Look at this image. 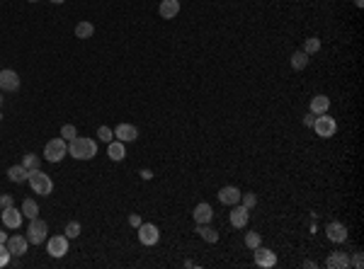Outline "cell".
I'll return each instance as SVG.
<instances>
[{"label":"cell","instance_id":"obj_1","mask_svg":"<svg viewBox=\"0 0 364 269\" xmlns=\"http://www.w3.org/2000/svg\"><path fill=\"white\" fill-rule=\"evenodd\" d=\"M68 153L75 160H93L97 155V141L88 136H75L73 141H68Z\"/></svg>","mask_w":364,"mask_h":269},{"label":"cell","instance_id":"obj_2","mask_svg":"<svg viewBox=\"0 0 364 269\" xmlns=\"http://www.w3.org/2000/svg\"><path fill=\"white\" fill-rule=\"evenodd\" d=\"M29 187L34 189V194L39 196H49L51 192H54V180L47 175V172H41V170H32L27 177Z\"/></svg>","mask_w":364,"mask_h":269},{"label":"cell","instance_id":"obj_3","mask_svg":"<svg viewBox=\"0 0 364 269\" xmlns=\"http://www.w3.org/2000/svg\"><path fill=\"white\" fill-rule=\"evenodd\" d=\"M66 155H68V141H63L61 136L51 139L44 146V160H49V163H61Z\"/></svg>","mask_w":364,"mask_h":269},{"label":"cell","instance_id":"obj_4","mask_svg":"<svg viewBox=\"0 0 364 269\" xmlns=\"http://www.w3.org/2000/svg\"><path fill=\"white\" fill-rule=\"evenodd\" d=\"M49 238V226L47 221H41V218H29V226H27V240L32 245H41V242H47Z\"/></svg>","mask_w":364,"mask_h":269},{"label":"cell","instance_id":"obj_5","mask_svg":"<svg viewBox=\"0 0 364 269\" xmlns=\"http://www.w3.org/2000/svg\"><path fill=\"white\" fill-rule=\"evenodd\" d=\"M313 131H316V136H320V139H330V136H335L337 121L333 119V117H328V111L326 114H316Z\"/></svg>","mask_w":364,"mask_h":269},{"label":"cell","instance_id":"obj_6","mask_svg":"<svg viewBox=\"0 0 364 269\" xmlns=\"http://www.w3.org/2000/svg\"><path fill=\"white\" fill-rule=\"evenodd\" d=\"M136 231H139V242L146 245V248H151V245H156L160 240V231L156 223H141Z\"/></svg>","mask_w":364,"mask_h":269},{"label":"cell","instance_id":"obj_7","mask_svg":"<svg viewBox=\"0 0 364 269\" xmlns=\"http://www.w3.org/2000/svg\"><path fill=\"white\" fill-rule=\"evenodd\" d=\"M47 252L51 257H66V252H68V238L66 235H54V238H47Z\"/></svg>","mask_w":364,"mask_h":269},{"label":"cell","instance_id":"obj_8","mask_svg":"<svg viewBox=\"0 0 364 269\" xmlns=\"http://www.w3.org/2000/svg\"><path fill=\"white\" fill-rule=\"evenodd\" d=\"M252 257H255V264L262 269H272L277 264V255L272 250H267V248H262V245H258V248L252 250Z\"/></svg>","mask_w":364,"mask_h":269},{"label":"cell","instance_id":"obj_9","mask_svg":"<svg viewBox=\"0 0 364 269\" xmlns=\"http://www.w3.org/2000/svg\"><path fill=\"white\" fill-rule=\"evenodd\" d=\"M326 235L330 242H337V245H340V242L347 240V226L342 221H330L326 228Z\"/></svg>","mask_w":364,"mask_h":269},{"label":"cell","instance_id":"obj_10","mask_svg":"<svg viewBox=\"0 0 364 269\" xmlns=\"http://www.w3.org/2000/svg\"><path fill=\"white\" fill-rule=\"evenodd\" d=\"M5 248L10 250V255H12V257H22V255L27 252V248H29L27 235H10L8 242H5Z\"/></svg>","mask_w":364,"mask_h":269},{"label":"cell","instance_id":"obj_11","mask_svg":"<svg viewBox=\"0 0 364 269\" xmlns=\"http://www.w3.org/2000/svg\"><path fill=\"white\" fill-rule=\"evenodd\" d=\"M0 90H5V93H15V90H19V75L15 73L12 68L0 71Z\"/></svg>","mask_w":364,"mask_h":269},{"label":"cell","instance_id":"obj_12","mask_svg":"<svg viewBox=\"0 0 364 269\" xmlns=\"http://www.w3.org/2000/svg\"><path fill=\"white\" fill-rule=\"evenodd\" d=\"M3 226L5 228H10V231H15V228H19L22 226V209H15V206H10V209H3Z\"/></svg>","mask_w":364,"mask_h":269},{"label":"cell","instance_id":"obj_13","mask_svg":"<svg viewBox=\"0 0 364 269\" xmlns=\"http://www.w3.org/2000/svg\"><path fill=\"white\" fill-rule=\"evenodd\" d=\"M241 189L238 187H221L219 189V201L224 206H235V204H241Z\"/></svg>","mask_w":364,"mask_h":269},{"label":"cell","instance_id":"obj_14","mask_svg":"<svg viewBox=\"0 0 364 269\" xmlns=\"http://www.w3.org/2000/svg\"><path fill=\"white\" fill-rule=\"evenodd\" d=\"M248 218H250V209H245L243 204H235L231 216H228V221H231L233 228H245V226H248Z\"/></svg>","mask_w":364,"mask_h":269},{"label":"cell","instance_id":"obj_15","mask_svg":"<svg viewBox=\"0 0 364 269\" xmlns=\"http://www.w3.org/2000/svg\"><path fill=\"white\" fill-rule=\"evenodd\" d=\"M114 136H117V141H121V143H126V141H136L139 139V129H136L134 124H117Z\"/></svg>","mask_w":364,"mask_h":269},{"label":"cell","instance_id":"obj_16","mask_svg":"<svg viewBox=\"0 0 364 269\" xmlns=\"http://www.w3.org/2000/svg\"><path fill=\"white\" fill-rule=\"evenodd\" d=\"M158 15L163 19H175L180 15V0H160Z\"/></svg>","mask_w":364,"mask_h":269},{"label":"cell","instance_id":"obj_17","mask_svg":"<svg viewBox=\"0 0 364 269\" xmlns=\"http://www.w3.org/2000/svg\"><path fill=\"white\" fill-rule=\"evenodd\" d=\"M192 218H195V223H211L214 209L206 204V201H199V204L195 206V211H192Z\"/></svg>","mask_w":364,"mask_h":269},{"label":"cell","instance_id":"obj_18","mask_svg":"<svg viewBox=\"0 0 364 269\" xmlns=\"http://www.w3.org/2000/svg\"><path fill=\"white\" fill-rule=\"evenodd\" d=\"M311 114H326L330 109V97L328 95H316V97H311Z\"/></svg>","mask_w":364,"mask_h":269},{"label":"cell","instance_id":"obj_19","mask_svg":"<svg viewBox=\"0 0 364 269\" xmlns=\"http://www.w3.org/2000/svg\"><path fill=\"white\" fill-rule=\"evenodd\" d=\"M107 155H110V160H114V163H121V160L126 158L124 143H121V141H110V143H107Z\"/></svg>","mask_w":364,"mask_h":269},{"label":"cell","instance_id":"obj_20","mask_svg":"<svg viewBox=\"0 0 364 269\" xmlns=\"http://www.w3.org/2000/svg\"><path fill=\"white\" fill-rule=\"evenodd\" d=\"M195 233H199V238H202L204 242H219V233H216L209 223H197Z\"/></svg>","mask_w":364,"mask_h":269},{"label":"cell","instance_id":"obj_21","mask_svg":"<svg viewBox=\"0 0 364 269\" xmlns=\"http://www.w3.org/2000/svg\"><path fill=\"white\" fill-rule=\"evenodd\" d=\"M326 264L330 269H347V267H350V257H347L345 252H333V255L328 257Z\"/></svg>","mask_w":364,"mask_h":269},{"label":"cell","instance_id":"obj_22","mask_svg":"<svg viewBox=\"0 0 364 269\" xmlns=\"http://www.w3.org/2000/svg\"><path fill=\"white\" fill-rule=\"evenodd\" d=\"M27 177H29V170L22 165V163H19V165H12L8 170V180H10V182H25Z\"/></svg>","mask_w":364,"mask_h":269},{"label":"cell","instance_id":"obj_23","mask_svg":"<svg viewBox=\"0 0 364 269\" xmlns=\"http://www.w3.org/2000/svg\"><path fill=\"white\" fill-rule=\"evenodd\" d=\"M93 34H95V25H93V22L83 19V22H78V25H75V37H78V39H90Z\"/></svg>","mask_w":364,"mask_h":269},{"label":"cell","instance_id":"obj_24","mask_svg":"<svg viewBox=\"0 0 364 269\" xmlns=\"http://www.w3.org/2000/svg\"><path fill=\"white\" fill-rule=\"evenodd\" d=\"M308 61H311V56L304 54V51H294V54H291V68H294V71H304L308 65Z\"/></svg>","mask_w":364,"mask_h":269},{"label":"cell","instance_id":"obj_25","mask_svg":"<svg viewBox=\"0 0 364 269\" xmlns=\"http://www.w3.org/2000/svg\"><path fill=\"white\" fill-rule=\"evenodd\" d=\"M22 216H25V218H37L39 216V206L34 199H25V201H22Z\"/></svg>","mask_w":364,"mask_h":269},{"label":"cell","instance_id":"obj_26","mask_svg":"<svg viewBox=\"0 0 364 269\" xmlns=\"http://www.w3.org/2000/svg\"><path fill=\"white\" fill-rule=\"evenodd\" d=\"M304 54H308V56H313V54H318L320 51V39L318 37H308L306 41H304V49H301Z\"/></svg>","mask_w":364,"mask_h":269},{"label":"cell","instance_id":"obj_27","mask_svg":"<svg viewBox=\"0 0 364 269\" xmlns=\"http://www.w3.org/2000/svg\"><path fill=\"white\" fill-rule=\"evenodd\" d=\"M258 245H262V235L260 233H245V248H250V250H255Z\"/></svg>","mask_w":364,"mask_h":269},{"label":"cell","instance_id":"obj_28","mask_svg":"<svg viewBox=\"0 0 364 269\" xmlns=\"http://www.w3.org/2000/svg\"><path fill=\"white\" fill-rule=\"evenodd\" d=\"M22 165L27 167L29 172H32V170H39V155H37V153H27V155H25V160H22Z\"/></svg>","mask_w":364,"mask_h":269},{"label":"cell","instance_id":"obj_29","mask_svg":"<svg viewBox=\"0 0 364 269\" xmlns=\"http://www.w3.org/2000/svg\"><path fill=\"white\" fill-rule=\"evenodd\" d=\"M97 141H102V143L114 141V129H110V126H100V129H97Z\"/></svg>","mask_w":364,"mask_h":269},{"label":"cell","instance_id":"obj_30","mask_svg":"<svg viewBox=\"0 0 364 269\" xmlns=\"http://www.w3.org/2000/svg\"><path fill=\"white\" fill-rule=\"evenodd\" d=\"M80 231H83V228H80V223L78 221H71L68 223V226H66V238H68V240H71V238H78V235H80Z\"/></svg>","mask_w":364,"mask_h":269},{"label":"cell","instance_id":"obj_31","mask_svg":"<svg viewBox=\"0 0 364 269\" xmlns=\"http://www.w3.org/2000/svg\"><path fill=\"white\" fill-rule=\"evenodd\" d=\"M75 136H78V131H75L73 124H63V126H61V139L63 141H73Z\"/></svg>","mask_w":364,"mask_h":269},{"label":"cell","instance_id":"obj_32","mask_svg":"<svg viewBox=\"0 0 364 269\" xmlns=\"http://www.w3.org/2000/svg\"><path fill=\"white\" fill-rule=\"evenodd\" d=\"M241 204L245 206V209H255V204H258V196L252 194V192H248V194H241Z\"/></svg>","mask_w":364,"mask_h":269},{"label":"cell","instance_id":"obj_33","mask_svg":"<svg viewBox=\"0 0 364 269\" xmlns=\"http://www.w3.org/2000/svg\"><path fill=\"white\" fill-rule=\"evenodd\" d=\"M10 206H15L12 194H0V211H3V209H10Z\"/></svg>","mask_w":364,"mask_h":269},{"label":"cell","instance_id":"obj_34","mask_svg":"<svg viewBox=\"0 0 364 269\" xmlns=\"http://www.w3.org/2000/svg\"><path fill=\"white\" fill-rule=\"evenodd\" d=\"M10 250L5 248V245H0V267H8V262H10Z\"/></svg>","mask_w":364,"mask_h":269},{"label":"cell","instance_id":"obj_35","mask_svg":"<svg viewBox=\"0 0 364 269\" xmlns=\"http://www.w3.org/2000/svg\"><path fill=\"white\" fill-rule=\"evenodd\" d=\"M352 267H355V269H362V267H364V257H362V252H355V260H352Z\"/></svg>","mask_w":364,"mask_h":269},{"label":"cell","instance_id":"obj_36","mask_svg":"<svg viewBox=\"0 0 364 269\" xmlns=\"http://www.w3.org/2000/svg\"><path fill=\"white\" fill-rule=\"evenodd\" d=\"M141 223H143V221H141V216H139V214H129V226H134V228H139Z\"/></svg>","mask_w":364,"mask_h":269},{"label":"cell","instance_id":"obj_37","mask_svg":"<svg viewBox=\"0 0 364 269\" xmlns=\"http://www.w3.org/2000/svg\"><path fill=\"white\" fill-rule=\"evenodd\" d=\"M313 121H316V114H313V117L308 114L306 119H304V126H313Z\"/></svg>","mask_w":364,"mask_h":269},{"label":"cell","instance_id":"obj_38","mask_svg":"<svg viewBox=\"0 0 364 269\" xmlns=\"http://www.w3.org/2000/svg\"><path fill=\"white\" fill-rule=\"evenodd\" d=\"M141 177H143V180H151V177H153V172H151L148 167H143V170H141Z\"/></svg>","mask_w":364,"mask_h":269},{"label":"cell","instance_id":"obj_39","mask_svg":"<svg viewBox=\"0 0 364 269\" xmlns=\"http://www.w3.org/2000/svg\"><path fill=\"white\" fill-rule=\"evenodd\" d=\"M304 267H311V269H316V262H313V260H306V262H304Z\"/></svg>","mask_w":364,"mask_h":269},{"label":"cell","instance_id":"obj_40","mask_svg":"<svg viewBox=\"0 0 364 269\" xmlns=\"http://www.w3.org/2000/svg\"><path fill=\"white\" fill-rule=\"evenodd\" d=\"M5 242H8V235H5V233H0V245H5Z\"/></svg>","mask_w":364,"mask_h":269},{"label":"cell","instance_id":"obj_41","mask_svg":"<svg viewBox=\"0 0 364 269\" xmlns=\"http://www.w3.org/2000/svg\"><path fill=\"white\" fill-rule=\"evenodd\" d=\"M355 5H357V8H362V5H364V0H355Z\"/></svg>","mask_w":364,"mask_h":269},{"label":"cell","instance_id":"obj_42","mask_svg":"<svg viewBox=\"0 0 364 269\" xmlns=\"http://www.w3.org/2000/svg\"><path fill=\"white\" fill-rule=\"evenodd\" d=\"M51 3H58V5H61V3H66V0H51Z\"/></svg>","mask_w":364,"mask_h":269},{"label":"cell","instance_id":"obj_43","mask_svg":"<svg viewBox=\"0 0 364 269\" xmlns=\"http://www.w3.org/2000/svg\"><path fill=\"white\" fill-rule=\"evenodd\" d=\"M27 3H37V0H27Z\"/></svg>","mask_w":364,"mask_h":269},{"label":"cell","instance_id":"obj_44","mask_svg":"<svg viewBox=\"0 0 364 269\" xmlns=\"http://www.w3.org/2000/svg\"><path fill=\"white\" fill-rule=\"evenodd\" d=\"M0 102H3V97H0Z\"/></svg>","mask_w":364,"mask_h":269},{"label":"cell","instance_id":"obj_45","mask_svg":"<svg viewBox=\"0 0 364 269\" xmlns=\"http://www.w3.org/2000/svg\"><path fill=\"white\" fill-rule=\"evenodd\" d=\"M0 119H3V117H0Z\"/></svg>","mask_w":364,"mask_h":269}]
</instances>
